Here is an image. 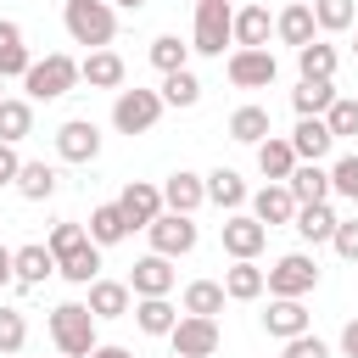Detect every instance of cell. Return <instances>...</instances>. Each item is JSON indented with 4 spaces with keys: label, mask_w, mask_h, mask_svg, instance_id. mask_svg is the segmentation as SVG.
Returning <instances> with one entry per match:
<instances>
[{
    "label": "cell",
    "mask_w": 358,
    "mask_h": 358,
    "mask_svg": "<svg viewBox=\"0 0 358 358\" xmlns=\"http://www.w3.org/2000/svg\"><path fill=\"white\" fill-rule=\"evenodd\" d=\"M62 358H67V352H62Z\"/></svg>",
    "instance_id": "db71d44e"
},
{
    "label": "cell",
    "mask_w": 358,
    "mask_h": 358,
    "mask_svg": "<svg viewBox=\"0 0 358 358\" xmlns=\"http://www.w3.org/2000/svg\"><path fill=\"white\" fill-rule=\"evenodd\" d=\"M123 235H129V218H123V207H117V201H101V207L90 213V241H95V246H117Z\"/></svg>",
    "instance_id": "836d02e7"
},
{
    "label": "cell",
    "mask_w": 358,
    "mask_h": 358,
    "mask_svg": "<svg viewBox=\"0 0 358 358\" xmlns=\"http://www.w3.org/2000/svg\"><path fill=\"white\" fill-rule=\"evenodd\" d=\"M207 201H218L224 213H235V207L252 201V190H246V179H241L235 168H213V173H207Z\"/></svg>",
    "instance_id": "484cf974"
},
{
    "label": "cell",
    "mask_w": 358,
    "mask_h": 358,
    "mask_svg": "<svg viewBox=\"0 0 358 358\" xmlns=\"http://www.w3.org/2000/svg\"><path fill=\"white\" fill-rule=\"evenodd\" d=\"M330 246H336L347 263H358V218H341V224H336V235H330Z\"/></svg>",
    "instance_id": "f6af8a7d"
},
{
    "label": "cell",
    "mask_w": 358,
    "mask_h": 358,
    "mask_svg": "<svg viewBox=\"0 0 358 358\" xmlns=\"http://www.w3.org/2000/svg\"><path fill=\"white\" fill-rule=\"evenodd\" d=\"M352 17H358V6H352V0H313V22H319L324 34H347V28H352Z\"/></svg>",
    "instance_id": "ab89813d"
},
{
    "label": "cell",
    "mask_w": 358,
    "mask_h": 358,
    "mask_svg": "<svg viewBox=\"0 0 358 358\" xmlns=\"http://www.w3.org/2000/svg\"><path fill=\"white\" fill-rule=\"evenodd\" d=\"M73 84H78V62H73L67 50H50L45 62H34V67L22 73V90H28L34 101H62V95H73Z\"/></svg>",
    "instance_id": "277c9868"
},
{
    "label": "cell",
    "mask_w": 358,
    "mask_h": 358,
    "mask_svg": "<svg viewBox=\"0 0 358 358\" xmlns=\"http://www.w3.org/2000/svg\"><path fill=\"white\" fill-rule=\"evenodd\" d=\"M296 162H302V157H296L291 140H274V134H268V140L257 145V173H263V179H280V185H285V179L296 173Z\"/></svg>",
    "instance_id": "cb8c5ba5"
},
{
    "label": "cell",
    "mask_w": 358,
    "mask_h": 358,
    "mask_svg": "<svg viewBox=\"0 0 358 358\" xmlns=\"http://www.w3.org/2000/svg\"><path fill=\"white\" fill-rule=\"evenodd\" d=\"M17 173H22V157H17V145L0 140V185H17Z\"/></svg>",
    "instance_id": "7dc6e473"
},
{
    "label": "cell",
    "mask_w": 358,
    "mask_h": 358,
    "mask_svg": "<svg viewBox=\"0 0 358 358\" xmlns=\"http://www.w3.org/2000/svg\"><path fill=\"white\" fill-rule=\"evenodd\" d=\"M324 123H330L336 140H352V134H358V101H352V95H336L330 112H324Z\"/></svg>",
    "instance_id": "60d3db41"
},
{
    "label": "cell",
    "mask_w": 358,
    "mask_h": 358,
    "mask_svg": "<svg viewBox=\"0 0 358 358\" xmlns=\"http://www.w3.org/2000/svg\"><path fill=\"white\" fill-rule=\"evenodd\" d=\"M330 196H347V201H358V151L336 157V168H330Z\"/></svg>",
    "instance_id": "7bdbcfd3"
},
{
    "label": "cell",
    "mask_w": 358,
    "mask_h": 358,
    "mask_svg": "<svg viewBox=\"0 0 358 358\" xmlns=\"http://www.w3.org/2000/svg\"><path fill=\"white\" fill-rule=\"evenodd\" d=\"M224 45H235V11H229V0H196L190 50H201V56H224Z\"/></svg>",
    "instance_id": "3957f363"
},
{
    "label": "cell",
    "mask_w": 358,
    "mask_h": 358,
    "mask_svg": "<svg viewBox=\"0 0 358 358\" xmlns=\"http://www.w3.org/2000/svg\"><path fill=\"white\" fill-rule=\"evenodd\" d=\"M117 207H123L129 229H151V224H157V213H168L162 185H151V179H129V185H123V196H117Z\"/></svg>",
    "instance_id": "30bf717a"
},
{
    "label": "cell",
    "mask_w": 358,
    "mask_h": 358,
    "mask_svg": "<svg viewBox=\"0 0 358 358\" xmlns=\"http://www.w3.org/2000/svg\"><path fill=\"white\" fill-rule=\"evenodd\" d=\"M263 330H268L274 341H291V336H302V330H308V308H302V296H268Z\"/></svg>",
    "instance_id": "2e32d148"
},
{
    "label": "cell",
    "mask_w": 358,
    "mask_h": 358,
    "mask_svg": "<svg viewBox=\"0 0 358 358\" xmlns=\"http://www.w3.org/2000/svg\"><path fill=\"white\" fill-rule=\"evenodd\" d=\"M313 0H291L280 17H274V34H280V45H291V50H302L308 39H313Z\"/></svg>",
    "instance_id": "ac0fdd59"
},
{
    "label": "cell",
    "mask_w": 358,
    "mask_h": 358,
    "mask_svg": "<svg viewBox=\"0 0 358 358\" xmlns=\"http://www.w3.org/2000/svg\"><path fill=\"white\" fill-rule=\"evenodd\" d=\"M134 324H140L145 336H168V330L179 324V313H173L168 296H134Z\"/></svg>",
    "instance_id": "4dcf8cb0"
},
{
    "label": "cell",
    "mask_w": 358,
    "mask_h": 358,
    "mask_svg": "<svg viewBox=\"0 0 358 358\" xmlns=\"http://www.w3.org/2000/svg\"><path fill=\"white\" fill-rule=\"evenodd\" d=\"M224 291H229V302H257L268 291V274L257 268V257H235L224 274Z\"/></svg>",
    "instance_id": "ffe728a7"
},
{
    "label": "cell",
    "mask_w": 358,
    "mask_h": 358,
    "mask_svg": "<svg viewBox=\"0 0 358 358\" xmlns=\"http://www.w3.org/2000/svg\"><path fill=\"white\" fill-rule=\"evenodd\" d=\"M274 129H268V112L263 106H235L229 112V140H241V145H263Z\"/></svg>",
    "instance_id": "1f68e13d"
},
{
    "label": "cell",
    "mask_w": 358,
    "mask_h": 358,
    "mask_svg": "<svg viewBox=\"0 0 358 358\" xmlns=\"http://www.w3.org/2000/svg\"><path fill=\"white\" fill-rule=\"evenodd\" d=\"M285 185L296 201H330V168H319V162H296V173Z\"/></svg>",
    "instance_id": "d6a6232c"
},
{
    "label": "cell",
    "mask_w": 358,
    "mask_h": 358,
    "mask_svg": "<svg viewBox=\"0 0 358 358\" xmlns=\"http://www.w3.org/2000/svg\"><path fill=\"white\" fill-rule=\"evenodd\" d=\"M274 78H280V62H274L268 45H263V50H246V45L229 50V84H235V90H268Z\"/></svg>",
    "instance_id": "52a82bcc"
},
{
    "label": "cell",
    "mask_w": 358,
    "mask_h": 358,
    "mask_svg": "<svg viewBox=\"0 0 358 358\" xmlns=\"http://www.w3.org/2000/svg\"><path fill=\"white\" fill-rule=\"evenodd\" d=\"M50 274H56V252H50L45 241H34V246H17V285H22V291L45 285Z\"/></svg>",
    "instance_id": "603a6c76"
},
{
    "label": "cell",
    "mask_w": 358,
    "mask_h": 358,
    "mask_svg": "<svg viewBox=\"0 0 358 358\" xmlns=\"http://www.w3.org/2000/svg\"><path fill=\"white\" fill-rule=\"evenodd\" d=\"M6 285H17V252L11 246H0V291Z\"/></svg>",
    "instance_id": "c3c4849f"
},
{
    "label": "cell",
    "mask_w": 358,
    "mask_h": 358,
    "mask_svg": "<svg viewBox=\"0 0 358 358\" xmlns=\"http://www.w3.org/2000/svg\"><path fill=\"white\" fill-rule=\"evenodd\" d=\"M162 201H168L173 213H196V207L207 201V173H190V168L168 173V179H162Z\"/></svg>",
    "instance_id": "e0dca14e"
},
{
    "label": "cell",
    "mask_w": 358,
    "mask_h": 358,
    "mask_svg": "<svg viewBox=\"0 0 358 358\" xmlns=\"http://www.w3.org/2000/svg\"><path fill=\"white\" fill-rule=\"evenodd\" d=\"M280 358H330V347H324L319 336H308V330H302V336H291V341H285V352H280Z\"/></svg>",
    "instance_id": "bcb514c9"
},
{
    "label": "cell",
    "mask_w": 358,
    "mask_h": 358,
    "mask_svg": "<svg viewBox=\"0 0 358 358\" xmlns=\"http://www.w3.org/2000/svg\"><path fill=\"white\" fill-rule=\"evenodd\" d=\"M90 358H134V352H129V347H112V341H101Z\"/></svg>",
    "instance_id": "f907efd6"
},
{
    "label": "cell",
    "mask_w": 358,
    "mask_h": 358,
    "mask_svg": "<svg viewBox=\"0 0 358 358\" xmlns=\"http://www.w3.org/2000/svg\"><path fill=\"white\" fill-rule=\"evenodd\" d=\"M56 157H62V162H95V157H101V129H95L90 117H67V123L56 129Z\"/></svg>",
    "instance_id": "7c38bea8"
},
{
    "label": "cell",
    "mask_w": 358,
    "mask_h": 358,
    "mask_svg": "<svg viewBox=\"0 0 358 358\" xmlns=\"http://www.w3.org/2000/svg\"><path fill=\"white\" fill-rule=\"evenodd\" d=\"M56 274H62V280H73V285H90V280H101V246H95V241L73 246L67 257H56Z\"/></svg>",
    "instance_id": "4316f807"
},
{
    "label": "cell",
    "mask_w": 358,
    "mask_h": 358,
    "mask_svg": "<svg viewBox=\"0 0 358 358\" xmlns=\"http://www.w3.org/2000/svg\"><path fill=\"white\" fill-rule=\"evenodd\" d=\"M168 341H173V358H213L218 352V319H207V313H185L173 330H168Z\"/></svg>",
    "instance_id": "8992f818"
},
{
    "label": "cell",
    "mask_w": 358,
    "mask_h": 358,
    "mask_svg": "<svg viewBox=\"0 0 358 358\" xmlns=\"http://www.w3.org/2000/svg\"><path fill=\"white\" fill-rule=\"evenodd\" d=\"M268 34H274V17H268L263 6H241V11H235V45L263 50V45H268Z\"/></svg>",
    "instance_id": "83f0119b"
},
{
    "label": "cell",
    "mask_w": 358,
    "mask_h": 358,
    "mask_svg": "<svg viewBox=\"0 0 358 358\" xmlns=\"http://www.w3.org/2000/svg\"><path fill=\"white\" fill-rule=\"evenodd\" d=\"M296 67H302V78H336L341 56H336V45H324V39H308V45L296 50Z\"/></svg>",
    "instance_id": "d590c367"
},
{
    "label": "cell",
    "mask_w": 358,
    "mask_h": 358,
    "mask_svg": "<svg viewBox=\"0 0 358 358\" xmlns=\"http://www.w3.org/2000/svg\"><path fill=\"white\" fill-rule=\"evenodd\" d=\"M162 101H168V106H196V101H201V78H196L190 67L162 73Z\"/></svg>",
    "instance_id": "74e56055"
},
{
    "label": "cell",
    "mask_w": 358,
    "mask_h": 358,
    "mask_svg": "<svg viewBox=\"0 0 358 358\" xmlns=\"http://www.w3.org/2000/svg\"><path fill=\"white\" fill-rule=\"evenodd\" d=\"M28 67H34V56L22 45V28L11 17H0V78H22Z\"/></svg>",
    "instance_id": "d4e9b609"
},
{
    "label": "cell",
    "mask_w": 358,
    "mask_h": 358,
    "mask_svg": "<svg viewBox=\"0 0 358 358\" xmlns=\"http://www.w3.org/2000/svg\"><path fill=\"white\" fill-rule=\"evenodd\" d=\"M22 341H28V319H22V308H0V352L17 358Z\"/></svg>",
    "instance_id": "b9f144b4"
},
{
    "label": "cell",
    "mask_w": 358,
    "mask_h": 358,
    "mask_svg": "<svg viewBox=\"0 0 358 358\" xmlns=\"http://www.w3.org/2000/svg\"><path fill=\"white\" fill-rule=\"evenodd\" d=\"M84 241H90V229H84V224H73V218H62V224L50 229V241H45V246H50L56 257H67V252H73V246H84Z\"/></svg>",
    "instance_id": "ee69618b"
},
{
    "label": "cell",
    "mask_w": 358,
    "mask_h": 358,
    "mask_svg": "<svg viewBox=\"0 0 358 358\" xmlns=\"http://www.w3.org/2000/svg\"><path fill=\"white\" fill-rule=\"evenodd\" d=\"M90 313L95 319H129L134 313L129 280H90Z\"/></svg>",
    "instance_id": "9a60e30c"
},
{
    "label": "cell",
    "mask_w": 358,
    "mask_h": 358,
    "mask_svg": "<svg viewBox=\"0 0 358 358\" xmlns=\"http://www.w3.org/2000/svg\"><path fill=\"white\" fill-rule=\"evenodd\" d=\"M151 235V252H162V257H185V252H196V218L190 213H157V224L145 229Z\"/></svg>",
    "instance_id": "9c48e42d"
},
{
    "label": "cell",
    "mask_w": 358,
    "mask_h": 358,
    "mask_svg": "<svg viewBox=\"0 0 358 358\" xmlns=\"http://www.w3.org/2000/svg\"><path fill=\"white\" fill-rule=\"evenodd\" d=\"M129 291H134V296H168V291H173V257L145 252V257L129 268Z\"/></svg>",
    "instance_id": "4fadbf2b"
},
{
    "label": "cell",
    "mask_w": 358,
    "mask_h": 358,
    "mask_svg": "<svg viewBox=\"0 0 358 358\" xmlns=\"http://www.w3.org/2000/svg\"><path fill=\"white\" fill-rule=\"evenodd\" d=\"M28 134H34V106L6 95V101H0V140L17 145V140H28Z\"/></svg>",
    "instance_id": "8d00e7d4"
},
{
    "label": "cell",
    "mask_w": 358,
    "mask_h": 358,
    "mask_svg": "<svg viewBox=\"0 0 358 358\" xmlns=\"http://www.w3.org/2000/svg\"><path fill=\"white\" fill-rule=\"evenodd\" d=\"M336 224H341V218H336V207H330V201H302V207H296V218H291V229H296L302 241H313V246H319V241H330V235H336Z\"/></svg>",
    "instance_id": "7402d4cb"
},
{
    "label": "cell",
    "mask_w": 358,
    "mask_h": 358,
    "mask_svg": "<svg viewBox=\"0 0 358 358\" xmlns=\"http://www.w3.org/2000/svg\"><path fill=\"white\" fill-rule=\"evenodd\" d=\"M78 78H84L90 90H117V84H123V56L101 45V50H90V56L78 62Z\"/></svg>",
    "instance_id": "44dd1931"
},
{
    "label": "cell",
    "mask_w": 358,
    "mask_h": 358,
    "mask_svg": "<svg viewBox=\"0 0 358 358\" xmlns=\"http://www.w3.org/2000/svg\"><path fill=\"white\" fill-rule=\"evenodd\" d=\"M218 241H224L229 257H257V252L268 246V224H257L252 213H229V218L218 224Z\"/></svg>",
    "instance_id": "8fae6325"
},
{
    "label": "cell",
    "mask_w": 358,
    "mask_h": 358,
    "mask_svg": "<svg viewBox=\"0 0 358 358\" xmlns=\"http://www.w3.org/2000/svg\"><path fill=\"white\" fill-rule=\"evenodd\" d=\"M0 101H6V78H0Z\"/></svg>",
    "instance_id": "f5cc1de1"
},
{
    "label": "cell",
    "mask_w": 358,
    "mask_h": 358,
    "mask_svg": "<svg viewBox=\"0 0 358 358\" xmlns=\"http://www.w3.org/2000/svg\"><path fill=\"white\" fill-rule=\"evenodd\" d=\"M352 50H358V45H352Z\"/></svg>",
    "instance_id": "11a10c76"
},
{
    "label": "cell",
    "mask_w": 358,
    "mask_h": 358,
    "mask_svg": "<svg viewBox=\"0 0 358 358\" xmlns=\"http://www.w3.org/2000/svg\"><path fill=\"white\" fill-rule=\"evenodd\" d=\"M224 302H229L224 280H190V285H185V313H207V319H218Z\"/></svg>",
    "instance_id": "e575fe53"
},
{
    "label": "cell",
    "mask_w": 358,
    "mask_h": 358,
    "mask_svg": "<svg viewBox=\"0 0 358 358\" xmlns=\"http://www.w3.org/2000/svg\"><path fill=\"white\" fill-rule=\"evenodd\" d=\"M62 28H67L73 45L101 50V45H112V34H117V11H112V0H67V6H62Z\"/></svg>",
    "instance_id": "6da1fadb"
},
{
    "label": "cell",
    "mask_w": 358,
    "mask_h": 358,
    "mask_svg": "<svg viewBox=\"0 0 358 358\" xmlns=\"http://www.w3.org/2000/svg\"><path fill=\"white\" fill-rule=\"evenodd\" d=\"M296 207H302V201H296V196H291V185H280V179H268V185L252 196V218H257V224H268V229H274V224H291V218H296Z\"/></svg>",
    "instance_id": "5bb4252c"
},
{
    "label": "cell",
    "mask_w": 358,
    "mask_h": 358,
    "mask_svg": "<svg viewBox=\"0 0 358 358\" xmlns=\"http://www.w3.org/2000/svg\"><path fill=\"white\" fill-rule=\"evenodd\" d=\"M56 185H62V173L50 162H22V173H17V196L22 201H50Z\"/></svg>",
    "instance_id": "f546056e"
},
{
    "label": "cell",
    "mask_w": 358,
    "mask_h": 358,
    "mask_svg": "<svg viewBox=\"0 0 358 358\" xmlns=\"http://www.w3.org/2000/svg\"><path fill=\"white\" fill-rule=\"evenodd\" d=\"M112 6H123V11H140V6H145V0H112Z\"/></svg>",
    "instance_id": "816d5d0a"
},
{
    "label": "cell",
    "mask_w": 358,
    "mask_h": 358,
    "mask_svg": "<svg viewBox=\"0 0 358 358\" xmlns=\"http://www.w3.org/2000/svg\"><path fill=\"white\" fill-rule=\"evenodd\" d=\"M190 62V45H179V34H157L151 39V67L157 73H179Z\"/></svg>",
    "instance_id": "f35d334b"
},
{
    "label": "cell",
    "mask_w": 358,
    "mask_h": 358,
    "mask_svg": "<svg viewBox=\"0 0 358 358\" xmlns=\"http://www.w3.org/2000/svg\"><path fill=\"white\" fill-rule=\"evenodd\" d=\"M341 352H347V358H358V319L341 330Z\"/></svg>",
    "instance_id": "681fc988"
},
{
    "label": "cell",
    "mask_w": 358,
    "mask_h": 358,
    "mask_svg": "<svg viewBox=\"0 0 358 358\" xmlns=\"http://www.w3.org/2000/svg\"><path fill=\"white\" fill-rule=\"evenodd\" d=\"M313 285H319V263L308 252H285L268 268V296H308Z\"/></svg>",
    "instance_id": "ba28073f"
},
{
    "label": "cell",
    "mask_w": 358,
    "mask_h": 358,
    "mask_svg": "<svg viewBox=\"0 0 358 358\" xmlns=\"http://www.w3.org/2000/svg\"><path fill=\"white\" fill-rule=\"evenodd\" d=\"M95 313H90V302H62V308H50V341H56V352H67V358H90L101 341H95Z\"/></svg>",
    "instance_id": "7a4b0ae2"
},
{
    "label": "cell",
    "mask_w": 358,
    "mask_h": 358,
    "mask_svg": "<svg viewBox=\"0 0 358 358\" xmlns=\"http://www.w3.org/2000/svg\"><path fill=\"white\" fill-rule=\"evenodd\" d=\"M162 90H117V101H112V129L117 134H151L157 129V117H162Z\"/></svg>",
    "instance_id": "5b68a950"
},
{
    "label": "cell",
    "mask_w": 358,
    "mask_h": 358,
    "mask_svg": "<svg viewBox=\"0 0 358 358\" xmlns=\"http://www.w3.org/2000/svg\"><path fill=\"white\" fill-rule=\"evenodd\" d=\"M330 101H336V84H330V78H302V84L291 90L296 117H324V112H330Z\"/></svg>",
    "instance_id": "f1b7e54d"
},
{
    "label": "cell",
    "mask_w": 358,
    "mask_h": 358,
    "mask_svg": "<svg viewBox=\"0 0 358 358\" xmlns=\"http://www.w3.org/2000/svg\"><path fill=\"white\" fill-rule=\"evenodd\" d=\"M291 145H296V157H302V162H324V157H330V145H336V134H330V123H324V117H296Z\"/></svg>",
    "instance_id": "d6986e66"
}]
</instances>
